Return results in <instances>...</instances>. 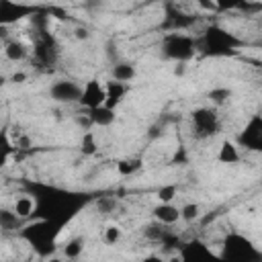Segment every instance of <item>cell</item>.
<instances>
[{
	"mask_svg": "<svg viewBox=\"0 0 262 262\" xmlns=\"http://www.w3.org/2000/svg\"><path fill=\"white\" fill-rule=\"evenodd\" d=\"M43 194H35L37 201V213L39 219L49 221L57 227H63L80 207H84L88 203L86 194L80 192H70V190H59V188H51L45 186Z\"/></svg>",
	"mask_w": 262,
	"mask_h": 262,
	"instance_id": "1",
	"label": "cell"
},
{
	"mask_svg": "<svg viewBox=\"0 0 262 262\" xmlns=\"http://www.w3.org/2000/svg\"><path fill=\"white\" fill-rule=\"evenodd\" d=\"M242 39L219 25H209L196 37V51L209 57H227L242 47Z\"/></svg>",
	"mask_w": 262,
	"mask_h": 262,
	"instance_id": "2",
	"label": "cell"
},
{
	"mask_svg": "<svg viewBox=\"0 0 262 262\" xmlns=\"http://www.w3.org/2000/svg\"><path fill=\"white\" fill-rule=\"evenodd\" d=\"M160 47H162V55L170 61H176V63H186L199 53L196 51V37L188 35L186 31L166 33Z\"/></svg>",
	"mask_w": 262,
	"mask_h": 262,
	"instance_id": "3",
	"label": "cell"
},
{
	"mask_svg": "<svg viewBox=\"0 0 262 262\" xmlns=\"http://www.w3.org/2000/svg\"><path fill=\"white\" fill-rule=\"evenodd\" d=\"M61 231V227H57V225H53V223H49V221H43V219H39L37 223H33V225H29L27 229H23V237L31 244V248L39 254V256H43V258H49L57 248V244H55V239H57V233Z\"/></svg>",
	"mask_w": 262,
	"mask_h": 262,
	"instance_id": "4",
	"label": "cell"
},
{
	"mask_svg": "<svg viewBox=\"0 0 262 262\" xmlns=\"http://www.w3.org/2000/svg\"><path fill=\"white\" fill-rule=\"evenodd\" d=\"M219 254L225 262H262V252L237 231L225 235Z\"/></svg>",
	"mask_w": 262,
	"mask_h": 262,
	"instance_id": "5",
	"label": "cell"
},
{
	"mask_svg": "<svg viewBox=\"0 0 262 262\" xmlns=\"http://www.w3.org/2000/svg\"><path fill=\"white\" fill-rule=\"evenodd\" d=\"M190 131L196 139H211L221 131V117L215 106H196L190 113Z\"/></svg>",
	"mask_w": 262,
	"mask_h": 262,
	"instance_id": "6",
	"label": "cell"
},
{
	"mask_svg": "<svg viewBox=\"0 0 262 262\" xmlns=\"http://www.w3.org/2000/svg\"><path fill=\"white\" fill-rule=\"evenodd\" d=\"M31 57L41 68L53 66L57 61V45H55V39L49 33H37L35 43H33V49H31Z\"/></svg>",
	"mask_w": 262,
	"mask_h": 262,
	"instance_id": "7",
	"label": "cell"
},
{
	"mask_svg": "<svg viewBox=\"0 0 262 262\" xmlns=\"http://www.w3.org/2000/svg\"><path fill=\"white\" fill-rule=\"evenodd\" d=\"M182 262H225L221 254H215L205 242L201 239H190L184 242L182 248L178 250Z\"/></svg>",
	"mask_w": 262,
	"mask_h": 262,
	"instance_id": "8",
	"label": "cell"
},
{
	"mask_svg": "<svg viewBox=\"0 0 262 262\" xmlns=\"http://www.w3.org/2000/svg\"><path fill=\"white\" fill-rule=\"evenodd\" d=\"M49 96L55 102L61 104H72V102H80L82 98V84L74 82V80H55L49 86Z\"/></svg>",
	"mask_w": 262,
	"mask_h": 262,
	"instance_id": "9",
	"label": "cell"
},
{
	"mask_svg": "<svg viewBox=\"0 0 262 262\" xmlns=\"http://www.w3.org/2000/svg\"><path fill=\"white\" fill-rule=\"evenodd\" d=\"M239 145L252 151H262V117L254 115L237 137Z\"/></svg>",
	"mask_w": 262,
	"mask_h": 262,
	"instance_id": "10",
	"label": "cell"
},
{
	"mask_svg": "<svg viewBox=\"0 0 262 262\" xmlns=\"http://www.w3.org/2000/svg\"><path fill=\"white\" fill-rule=\"evenodd\" d=\"M106 102V88L102 82L98 80H88L82 84V98H80V104L86 108V111H92V108H98Z\"/></svg>",
	"mask_w": 262,
	"mask_h": 262,
	"instance_id": "11",
	"label": "cell"
},
{
	"mask_svg": "<svg viewBox=\"0 0 262 262\" xmlns=\"http://www.w3.org/2000/svg\"><path fill=\"white\" fill-rule=\"evenodd\" d=\"M151 213H154V221H158L166 227H172L180 221V209L174 203H158Z\"/></svg>",
	"mask_w": 262,
	"mask_h": 262,
	"instance_id": "12",
	"label": "cell"
},
{
	"mask_svg": "<svg viewBox=\"0 0 262 262\" xmlns=\"http://www.w3.org/2000/svg\"><path fill=\"white\" fill-rule=\"evenodd\" d=\"M104 88H106V102H104V106L117 111V106L125 100V96L129 92V84H123V82H117V80L111 78V80H106Z\"/></svg>",
	"mask_w": 262,
	"mask_h": 262,
	"instance_id": "13",
	"label": "cell"
},
{
	"mask_svg": "<svg viewBox=\"0 0 262 262\" xmlns=\"http://www.w3.org/2000/svg\"><path fill=\"white\" fill-rule=\"evenodd\" d=\"M2 45H4V57H6L8 61L18 63V61H25V59L31 55V49H29L20 39H8V41H4Z\"/></svg>",
	"mask_w": 262,
	"mask_h": 262,
	"instance_id": "14",
	"label": "cell"
},
{
	"mask_svg": "<svg viewBox=\"0 0 262 262\" xmlns=\"http://www.w3.org/2000/svg\"><path fill=\"white\" fill-rule=\"evenodd\" d=\"M88 119H90V125L92 127H111L117 119V111L115 108H108V106H98V108H92V111H86Z\"/></svg>",
	"mask_w": 262,
	"mask_h": 262,
	"instance_id": "15",
	"label": "cell"
},
{
	"mask_svg": "<svg viewBox=\"0 0 262 262\" xmlns=\"http://www.w3.org/2000/svg\"><path fill=\"white\" fill-rule=\"evenodd\" d=\"M239 145L233 143L231 139H223L219 149H217V162L219 164H227V166H233L239 162Z\"/></svg>",
	"mask_w": 262,
	"mask_h": 262,
	"instance_id": "16",
	"label": "cell"
},
{
	"mask_svg": "<svg viewBox=\"0 0 262 262\" xmlns=\"http://www.w3.org/2000/svg\"><path fill=\"white\" fill-rule=\"evenodd\" d=\"M12 211L20 219L35 217V213H37V201H35V196H31V194H18L14 199V203H12Z\"/></svg>",
	"mask_w": 262,
	"mask_h": 262,
	"instance_id": "17",
	"label": "cell"
},
{
	"mask_svg": "<svg viewBox=\"0 0 262 262\" xmlns=\"http://www.w3.org/2000/svg\"><path fill=\"white\" fill-rule=\"evenodd\" d=\"M29 12H33V8L23 6V4H12V2H0V16H2V25L12 23L14 18L18 20L20 16H27Z\"/></svg>",
	"mask_w": 262,
	"mask_h": 262,
	"instance_id": "18",
	"label": "cell"
},
{
	"mask_svg": "<svg viewBox=\"0 0 262 262\" xmlns=\"http://www.w3.org/2000/svg\"><path fill=\"white\" fill-rule=\"evenodd\" d=\"M23 225H25V219H20L12 209L4 207L0 211V227H2L4 233H16V231L23 229Z\"/></svg>",
	"mask_w": 262,
	"mask_h": 262,
	"instance_id": "19",
	"label": "cell"
},
{
	"mask_svg": "<svg viewBox=\"0 0 262 262\" xmlns=\"http://www.w3.org/2000/svg\"><path fill=\"white\" fill-rule=\"evenodd\" d=\"M135 76H137V70H135V66L129 63V61H115L113 68H111V78L117 80V82L129 84Z\"/></svg>",
	"mask_w": 262,
	"mask_h": 262,
	"instance_id": "20",
	"label": "cell"
},
{
	"mask_svg": "<svg viewBox=\"0 0 262 262\" xmlns=\"http://www.w3.org/2000/svg\"><path fill=\"white\" fill-rule=\"evenodd\" d=\"M141 233H143V237H145L147 242L162 244V242H164V237L170 233V227H166V225H162V223L154 221V223H147V225L141 229Z\"/></svg>",
	"mask_w": 262,
	"mask_h": 262,
	"instance_id": "21",
	"label": "cell"
},
{
	"mask_svg": "<svg viewBox=\"0 0 262 262\" xmlns=\"http://www.w3.org/2000/svg\"><path fill=\"white\" fill-rule=\"evenodd\" d=\"M84 248H86V239H84V235H76V237H70V239L63 244L61 252H63V256H66L68 260H76V258L82 256Z\"/></svg>",
	"mask_w": 262,
	"mask_h": 262,
	"instance_id": "22",
	"label": "cell"
},
{
	"mask_svg": "<svg viewBox=\"0 0 262 262\" xmlns=\"http://www.w3.org/2000/svg\"><path fill=\"white\" fill-rule=\"evenodd\" d=\"M143 168V160L141 158H123L117 162V174L119 176H133Z\"/></svg>",
	"mask_w": 262,
	"mask_h": 262,
	"instance_id": "23",
	"label": "cell"
},
{
	"mask_svg": "<svg viewBox=\"0 0 262 262\" xmlns=\"http://www.w3.org/2000/svg\"><path fill=\"white\" fill-rule=\"evenodd\" d=\"M94 205H96L98 213H104V215L115 213V211L119 209V201H117L115 196H111V194H102V196H98V199L94 201Z\"/></svg>",
	"mask_w": 262,
	"mask_h": 262,
	"instance_id": "24",
	"label": "cell"
},
{
	"mask_svg": "<svg viewBox=\"0 0 262 262\" xmlns=\"http://www.w3.org/2000/svg\"><path fill=\"white\" fill-rule=\"evenodd\" d=\"M207 98L213 102V106H221V104H225V102L231 98V90L225 88V86H219V88L209 90V92H207Z\"/></svg>",
	"mask_w": 262,
	"mask_h": 262,
	"instance_id": "25",
	"label": "cell"
},
{
	"mask_svg": "<svg viewBox=\"0 0 262 262\" xmlns=\"http://www.w3.org/2000/svg\"><path fill=\"white\" fill-rule=\"evenodd\" d=\"M201 217V205L199 203H184L180 207V219L186 223H192Z\"/></svg>",
	"mask_w": 262,
	"mask_h": 262,
	"instance_id": "26",
	"label": "cell"
},
{
	"mask_svg": "<svg viewBox=\"0 0 262 262\" xmlns=\"http://www.w3.org/2000/svg\"><path fill=\"white\" fill-rule=\"evenodd\" d=\"M96 149H98V141H96L94 133H92V131H86V133L82 135V141H80V151H82L84 156H94Z\"/></svg>",
	"mask_w": 262,
	"mask_h": 262,
	"instance_id": "27",
	"label": "cell"
},
{
	"mask_svg": "<svg viewBox=\"0 0 262 262\" xmlns=\"http://www.w3.org/2000/svg\"><path fill=\"white\" fill-rule=\"evenodd\" d=\"M123 237V229L119 225H106L104 231H102V242L106 246H117Z\"/></svg>",
	"mask_w": 262,
	"mask_h": 262,
	"instance_id": "28",
	"label": "cell"
},
{
	"mask_svg": "<svg viewBox=\"0 0 262 262\" xmlns=\"http://www.w3.org/2000/svg\"><path fill=\"white\" fill-rule=\"evenodd\" d=\"M176 192H178L176 184H166V186H160V188H158L156 196H158L160 203H172V201L176 199Z\"/></svg>",
	"mask_w": 262,
	"mask_h": 262,
	"instance_id": "29",
	"label": "cell"
},
{
	"mask_svg": "<svg viewBox=\"0 0 262 262\" xmlns=\"http://www.w3.org/2000/svg\"><path fill=\"white\" fill-rule=\"evenodd\" d=\"M74 37H76L78 41H86V39L90 37L88 27H76V29H74Z\"/></svg>",
	"mask_w": 262,
	"mask_h": 262,
	"instance_id": "30",
	"label": "cell"
},
{
	"mask_svg": "<svg viewBox=\"0 0 262 262\" xmlns=\"http://www.w3.org/2000/svg\"><path fill=\"white\" fill-rule=\"evenodd\" d=\"M139 262H168V258H162V256H158V254H149V256L141 258Z\"/></svg>",
	"mask_w": 262,
	"mask_h": 262,
	"instance_id": "31",
	"label": "cell"
},
{
	"mask_svg": "<svg viewBox=\"0 0 262 262\" xmlns=\"http://www.w3.org/2000/svg\"><path fill=\"white\" fill-rule=\"evenodd\" d=\"M25 78H27V76H25L23 72H14V74H12V82H16V84L25 82Z\"/></svg>",
	"mask_w": 262,
	"mask_h": 262,
	"instance_id": "32",
	"label": "cell"
},
{
	"mask_svg": "<svg viewBox=\"0 0 262 262\" xmlns=\"http://www.w3.org/2000/svg\"><path fill=\"white\" fill-rule=\"evenodd\" d=\"M186 72V63H176V68H174V74L176 76H182Z\"/></svg>",
	"mask_w": 262,
	"mask_h": 262,
	"instance_id": "33",
	"label": "cell"
},
{
	"mask_svg": "<svg viewBox=\"0 0 262 262\" xmlns=\"http://www.w3.org/2000/svg\"><path fill=\"white\" fill-rule=\"evenodd\" d=\"M168 262H182V258H180V254L176 252V254H172V256L168 258Z\"/></svg>",
	"mask_w": 262,
	"mask_h": 262,
	"instance_id": "34",
	"label": "cell"
},
{
	"mask_svg": "<svg viewBox=\"0 0 262 262\" xmlns=\"http://www.w3.org/2000/svg\"><path fill=\"white\" fill-rule=\"evenodd\" d=\"M45 262H63V258H59V256H49V258H45Z\"/></svg>",
	"mask_w": 262,
	"mask_h": 262,
	"instance_id": "35",
	"label": "cell"
}]
</instances>
